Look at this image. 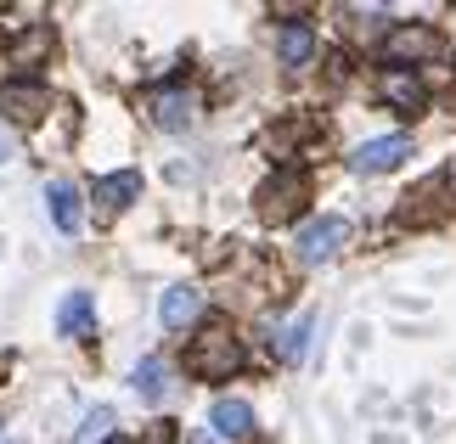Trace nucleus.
<instances>
[{
	"label": "nucleus",
	"instance_id": "1",
	"mask_svg": "<svg viewBox=\"0 0 456 444\" xmlns=\"http://www.w3.org/2000/svg\"><path fill=\"white\" fill-rule=\"evenodd\" d=\"M186 371H191V377H203V383L237 377V371H242V343L232 337V327L208 321L198 337H191V343H186Z\"/></svg>",
	"mask_w": 456,
	"mask_h": 444
},
{
	"label": "nucleus",
	"instance_id": "2",
	"mask_svg": "<svg viewBox=\"0 0 456 444\" xmlns=\"http://www.w3.org/2000/svg\"><path fill=\"white\" fill-rule=\"evenodd\" d=\"M305 203H310V174H299V169H276L259 186V220L265 225H288Z\"/></svg>",
	"mask_w": 456,
	"mask_h": 444
},
{
	"label": "nucleus",
	"instance_id": "3",
	"mask_svg": "<svg viewBox=\"0 0 456 444\" xmlns=\"http://www.w3.org/2000/svg\"><path fill=\"white\" fill-rule=\"evenodd\" d=\"M344 242H349V220L344 214H322V220H310L299 230V259L305 264H327Z\"/></svg>",
	"mask_w": 456,
	"mask_h": 444
},
{
	"label": "nucleus",
	"instance_id": "4",
	"mask_svg": "<svg viewBox=\"0 0 456 444\" xmlns=\"http://www.w3.org/2000/svg\"><path fill=\"white\" fill-rule=\"evenodd\" d=\"M411 157V141L406 135H378V141H361L355 152H349V169L355 174H389Z\"/></svg>",
	"mask_w": 456,
	"mask_h": 444
},
{
	"label": "nucleus",
	"instance_id": "5",
	"mask_svg": "<svg viewBox=\"0 0 456 444\" xmlns=\"http://www.w3.org/2000/svg\"><path fill=\"white\" fill-rule=\"evenodd\" d=\"M0 113L12 124H40L51 113V91L34 79H12V85H0Z\"/></svg>",
	"mask_w": 456,
	"mask_h": 444
},
{
	"label": "nucleus",
	"instance_id": "6",
	"mask_svg": "<svg viewBox=\"0 0 456 444\" xmlns=\"http://www.w3.org/2000/svg\"><path fill=\"white\" fill-rule=\"evenodd\" d=\"M440 51H445V40L428 23H406V28H395L389 40H383V57L389 62H428V57H440Z\"/></svg>",
	"mask_w": 456,
	"mask_h": 444
},
{
	"label": "nucleus",
	"instance_id": "7",
	"mask_svg": "<svg viewBox=\"0 0 456 444\" xmlns=\"http://www.w3.org/2000/svg\"><path fill=\"white\" fill-rule=\"evenodd\" d=\"M445 191H451V174H428L423 186L406 198V208H400V225H428V220H440L445 214Z\"/></svg>",
	"mask_w": 456,
	"mask_h": 444
},
{
	"label": "nucleus",
	"instance_id": "8",
	"mask_svg": "<svg viewBox=\"0 0 456 444\" xmlns=\"http://www.w3.org/2000/svg\"><path fill=\"white\" fill-rule=\"evenodd\" d=\"M142 198V174L125 169V174H108V181H96V214L102 220H113V214H125V208Z\"/></svg>",
	"mask_w": 456,
	"mask_h": 444
},
{
	"label": "nucleus",
	"instance_id": "9",
	"mask_svg": "<svg viewBox=\"0 0 456 444\" xmlns=\"http://www.w3.org/2000/svg\"><path fill=\"white\" fill-rule=\"evenodd\" d=\"M45 203H51V225H57L62 230V237H74V230L85 225V198H79V186L74 181H51L45 186Z\"/></svg>",
	"mask_w": 456,
	"mask_h": 444
},
{
	"label": "nucleus",
	"instance_id": "10",
	"mask_svg": "<svg viewBox=\"0 0 456 444\" xmlns=\"http://www.w3.org/2000/svg\"><path fill=\"white\" fill-rule=\"evenodd\" d=\"M378 91H383V101H389V108H400L406 118L428 108V91H423V79H417V74H400V68H389V74H383V85H378Z\"/></svg>",
	"mask_w": 456,
	"mask_h": 444
},
{
	"label": "nucleus",
	"instance_id": "11",
	"mask_svg": "<svg viewBox=\"0 0 456 444\" xmlns=\"http://www.w3.org/2000/svg\"><path fill=\"white\" fill-rule=\"evenodd\" d=\"M57 332L62 337H91L96 332V304H91V293H68L62 304H57Z\"/></svg>",
	"mask_w": 456,
	"mask_h": 444
},
{
	"label": "nucleus",
	"instance_id": "12",
	"mask_svg": "<svg viewBox=\"0 0 456 444\" xmlns=\"http://www.w3.org/2000/svg\"><path fill=\"white\" fill-rule=\"evenodd\" d=\"M198 310H203V293L198 287H169L164 304H158V315H164L169 332H186L191 321H198Z\"/></svg>",
	"mask_w": 456,
	"mask_h": 444
},
{
	"label": "nucleus",
	"instance_id": "13",
	"mask_svg": "<svg viewBox=\"0 0 456 444\" xmlns=\"http://www.w3.org/2000/svg\"><path fill=\"white\" fill-rule=\"evenodd\" d=\"M208 422H215V433H220V439H248V433H254V411H248L242 400H215Z\"/></svg>",
	"mask_w": 456,
	"mask_h": 444
},
{
	"label": "nucleus",
	"instance_id": "14",
	"mask_svg": "<svg viewBox=\"0 0 456 444\" xmlns=\"http://www.w3.org/2000/svg\"><path fill=\"white\" fill-rule=\"evenodd\" d=\"M276 57H282L288 68H305V62L315 57V34H310V23H288L282 34H276Z\"/></svg>",
	"mask_w": 456,
	"mask_h": 444
},
{
	"label": "nucleus",
	"instance_id": "15",
	"mask_svg": "<svg viewBox=\"0 0 456 444\" xmlns=\"http://www.w3.org/2000/svg\"><path fill=\"white\" fill-rule=\"evenodd\" d=\"M135 394H142L147 405H164L169 400V366L158 360V354H147V360L135 366Z\"/></svg>",
	"mask_w": 456,
	"mask_h": 444
},
{
	"label": "nucleus",
	"instance_id": "16",
	"mask_svg": "<svg viewBox=\"0 0 456 444\" xmlns=\"http://www.w3.org/2000/svg\"><path fill=\"white\" fill-rule=\"evenodd\" d=\"M152 124H158V130H186V124H191V96L186 91H164L152 101Z\"/></svg>",
	"mask_w": 456,
	"mask_h": 444
},
{
	"label": "nucleus",
	"instance_id": "17",
	"mask_svg": "<svg viewBox=\"0 0 456 444\" xmlns=\"http://www.w3.org/2000/svg\"><path fill=\"white\" fill-rule=\"evenodd\" d=\"M310 327H315V315H299L293 327L276 332V354L282 360H305V349H310Z\"/></svg>",
	"mask_w": 456,
	"mask_h": 444
},
{
	"label": "nucleus",
	"instance_id": "18",
	"mask_svg": "<svg viewBox=\"0 0 456 444\" xmlns=\"http://www.w3.org/2000/svg\"><path fill=\"white\" fill-rule=\"evenodd\" d=\"M45 51H51V28L40 23V28H34V34H23V40L12 45V68H28V62H40Z\"/></svg>",
	"mask_w": 456,
	"mask_h": 444
},
{
	"label": "nucleus",
	"instance_id": "19",
	"mask_svg": "<svg viewBox=\"0 0 456 444\" xmlns=\"http://www.w3.org/2000/svg\"><path fill=\"white\" fill-rule=\"evenodd\" d=\"M113 422H118V416L108 411V405H96V411H91V416H85V428L74 433V444H102V439H108V433H113Z\"/></svg>",
	"mask_w": 456,
	"mask_h": 444
},
{
	"label": "nucleus",
	"instance_id": "20",
	"mask_svg": "<svg viewBox=\"0 0 456 444\" xmlns=\"http://www.w3.org/2000/svg\"><path fill=\"white\" fill-rule=\"evenodd\" d=\"M0 164H12V141H6V130H0Z\"/></svg>",
	"mask_w": 456,
	"mask_h": 444
},
{
	"label": "nucleus",
	"instance_id": "21",
	"mask_svg": "<svg viewBox=\"0 0 456 444\" xmlns=\"http://www.w3.org/2000/svg\"><path fill=\"white\" fill-rule=\"evenodd\" d=\"M186 444H215V439H208V433L198 428V433H186Z\"/></svg>",
	"mask_w": 456,
	"mask_h": 444
},
{
	"label": "nucleus",
	"instance_id": "22",
	"mask_svg": "<svg viewBox=\"0 0 456 444\" xmlns=\"http://www.w3.org/2000/svg\"><path fill=\"white\" fill-rule=\"evenodd\" d=\"M451 108H456V91H451Z\"/></svg>",
	"mask_w": 456,
	"mask_h": 444
}]
</instances>
